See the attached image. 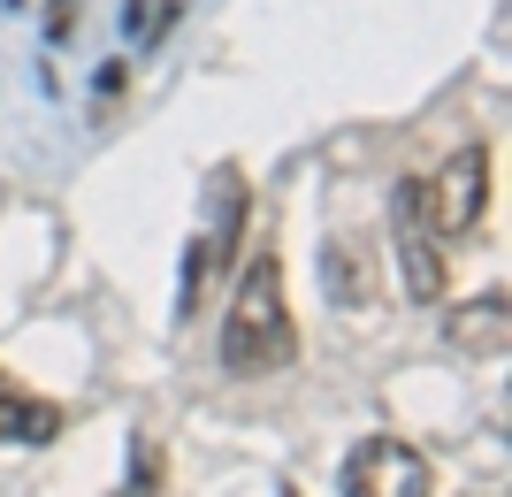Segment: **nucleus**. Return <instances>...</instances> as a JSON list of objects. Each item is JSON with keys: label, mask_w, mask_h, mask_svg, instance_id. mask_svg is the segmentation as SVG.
<instances>
[{"label": "nucleus", "mask_w": 512, "mask_h": 497, "mask_svg": "<svg viewBox=\"0 0 512 497\" xmlns=\"http://www.w3.org/2000/svg\"><path fill=\"white\" fill-rule=\"evenodd\" d=\"M291 360H299V329L283 306V260L253 253L230 291V314H222V368L260 383V375H283Z\"/></svg>", "instance_id": "f257e3e1"}, {"label": "nucleus", "mask_w": 512, "mask_h": 497, "mask_svg": "<svg viewBox=\"0 0 512 497\" xmlns=\"http://www.w3.org/2000/svg\"><path fill=\"white\" fill-rule=\"evenodd\" d=\"M245 207H253L245 176L222 169V176H214V192H207V222H199L192 253H184V283H176V322H192V314H199V299H207V276L222 268V260H230L237 230H245Z\"/></svg>", "instance_id": "f03ea898"}, {"label": "nucleus", "mask_w": 512, "mask_h": 497, "mask_svg": "<svg viewBox=\"0 0 512 497\" xmlns=\"http://www.w3.org/2000/svg\"><path fill=\"white\" fill-rule=\"evenodd\" d=\"M421 215L436 238H474L482 215H490V153L482 146H459L436 176H421Z\"/></svg>", "instance_id": "7ed1b4c3"}, {"label": "nucleus", "mask_w": 512, "mask_h": 497, "mask_svg": "<svg viewBox=\"0 0 512 497\" xmlns=\"http://www.w3.org/2000/svg\"><path fill=\"white\" fill-rule=\"evenodd\" d=\"M344 497H436V467L406 436H360L344 452Z\"/></svg>", "instance_id": "20e7f679"}, {"label": "nucleus", "mask_w": 512, "mask_h": 497, "mask_svg": "<svg viewBox=\"0 0 512 497\" xmlns=\"http://www.w3.org/2000/svg\"><path fill=\"white\" fill-rule=\"evenodd\" d=\"M390 230H398V268H406L413 306H436V299H444V238H436L428 215H421V176L398 184V199H390Z\"/></svg>", "instance_id": "39448f33"}, {"label": "nucleus", "mask_w": 512, "mask_h": 497, "mask_svg": "<svg viewBox=\"0 0 512 497\" xmlns=\"http://www.w3.org/2000/svg\"><path fill=\"white\" fill-rule=\"evenodd\" d=\"M321 283L337 306H375V245L367 238H329L321 245Z\"/></svg>", "instance_id": "423d86ee"}, {"label": "nucleus", "mask_w": 512, "mask_h": 497, "mask_svg": "<svg viewBox=\"0 0 512 497\" xmlns=\"http://www.w3.org/2000/svg\"><path fill=\"white\" fill-rule=\"evenodd\" d=\"M62 436V406H46L16 375L0 368V444H54Z\"/></svg>", "instance_id": "0eeeda50"}, {"label": "nucleus", "mask_w": 512, "mask_h": 497, "mask_svg": "<svg viewBox=\"0 0 512 497\" xmlns=\"http://www.w3.org/2000/svg\"><path fill=\"white\" fill-rule=\"evenodd\" d=\"M451 337L467 352H505V291H490V299H474L459 322H451Z\"/></svg>", "instance_id": "6e6552de"}, {"label": "nucleus", "mask_w": 512, "mask_h": 497, "mask_svg": "<svg viewBox=\"0 0 512 497\" xmlns=\"http://www.w3.org/2000/svg\"><path fill=\"white\" fill-rule=\"evenodd\" d=\"M276 497H299V490H291V482H283V490H276Z\"/></svg>", "instance_id": "1a4fd4ad"}]
</instances>
